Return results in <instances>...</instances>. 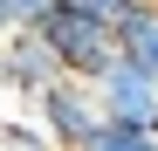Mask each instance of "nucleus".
I'll list each match as a JSON object with an SVG mask.
<instances>
[{"label":"nucleus","mask_w":158,"mask_h":151,"mask_svg":"<svg viewBox=\"0 0 158 151\" xmlns=\"http://www.w3.org/2000/svg\"><path fill=\"white\" fill-rule=\"evenodd\" d=\"M35 117L48 124L55 151H83V144L103 131V96H96V83H76V76H62L48 96H35Z\"/></svg>","instance_id":"2"},{"label":"nucleus","mask_w":158,"mask_h":151,"mask_svg":"<svg viewBox=\"0 0 158 151\" xmlns=\"http://www.w3.org/2000/svg\"><path fill=\"white\" fill-rule=\"evenodd\" d=\"M151 131H138V124H117V117H103V131L83 144V151H144Z\"/></svg>","instance_id":"6"},{"label":"nucleus","mask_w":158,"mask_h":151,"mask_svg":"<svg viewBox=\"0 0 158 151\" xmlns=\"http://www.w3.org/2000/svg\"><path fill=\"white\" fill-rule=\"evenodd\" d=\"M55 7H62V0H14V21H21V28H41Z\"/></svg>","instance_id":"8"},{"label":"nucleus","mask_w":158,"mask_h":151,"mask_svg":"<svg viewBox=\"0 0 158 151\" xmlns=\"http://www.w3.org/2000/svg\"><path fill=\"white\" fill-rule=\"evenodd\" d=\"M144 151H158V137H151V144H144Z\"/></svg>","instance_id":"11"},{"label":"nucleus","mask_w":158,"mask_h":151,"mask_svg":"<svg viewBox=\"0 0 158 151\" xmlns=\"http://www.w3.org/2000/svg\"><path fill=\"white\" fill-rule=\"evenodd\" d=\"M62 76H69L62 55H55L35 28H14L7 41H0V83H7L14 96H28V103H35V96H48V89L62 83Z\"/></svg>","instance_id":"3"},{"label":"nucleus","mask_w":158,"mask_h":151,"mask_svg":"<svg viewBox=\"0 0 158 151\" xmlns=\"http://www.w3.org/2000/svg\"><path fill=\"white\" fill-rule=\"evenodd\" d=\"M117 48H124V62H138L144 76H158V0H144L138 14L117 21Z\"/></svg>","instance_id":"5"},{"label":"nucleus","mask_w":158,"mask_h":151,"mask_svg":"<svg viewBox=\"0 0 158 151\" xmlns=\"http://www.w3.org/2000/svg\"><path fill=\"white\" fill-rule=\"evenodd\" d=\"M0 144H14V151H55V137H48V124H41V117H35V124L7 117V124H0Z\"/></svg>","instance_id":"7"},{"label":"nucleus","mask_w":158,"mask_h":151,"mask_svg":"<svg viewBox=\"0 0 158 151\" xmlns=\"http://www.w3.org/2000/svg\"><path fill=\"white\" fill-rule=\"evenodd\" d=\"M83 7H89V14H103V21H124V14H138L144 0H83Z\"/></svg>","instance_id":"9"},{"label":"nucleus","mask_w":158,"mask_h":151,"mask_svg":"<svg viewBox=\"0 0 158 151\" xmlns=\"http://www.w3.org/2000/svg\"><path fill=\"white\" fill-rule=\"evenodd\" d=\"M96 96H103V117L138 124V131L158 137V76H144L138 62H124V55H117V69L96 83Z\"/></svg>","instance_id":"4"},{"label":"nucleus","mask_w":158,"mask_h":151,"mask_svg":"<svg viewBox=\"0 0 158 151\" xmlns=\"http://www.w3.org/2000/svg\"><path fill=\"white\" fill-rule=\"evenodd\" d=\"M7 28H21V21H14V0H0V35Z\"/></svg>","instance_id":"10"},{"label":"nucleus","mask_w":158,"mask_h":151,"mask_svg":"<svg viewBox=\"0 0 158 151\" xmlns=\"http://www.w3.org/2000/svg\"><path fill=\"white\" fill-rule=\"evenodd\" d=\"M35 35L55 48V55H62V69L76 76V83H103V76L117 69V55H124V48H117V21L89 14L83 0H62V7L48 14Z\"/></svg>","instance_id":"1"}]
</instances>
